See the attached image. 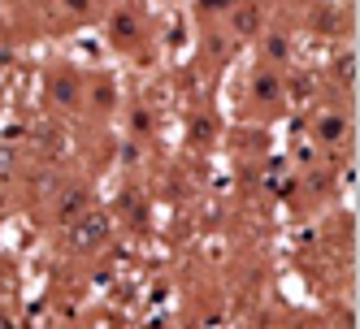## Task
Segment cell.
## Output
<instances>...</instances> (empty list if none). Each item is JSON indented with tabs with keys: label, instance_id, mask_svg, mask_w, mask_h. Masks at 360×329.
<instances>
[{
	"label": "cell",
	"instance_id": "6da1fadb",
	"mask_svg": "<svg viewBox=\"0 0 360 329\" xmlns=\"http://www.w3.org/2000/svg\"><path fill=\"white\" fill-rule=\"evenodd\" d=\"M109 234H113V221L105 213H83L70 225V247L74 251H96L100 243H109Z\"/></svg>",
	"mask_w": 360,
	"mask_h": 329
},
{
	"label": "cell",
	"instance_id": "7a4b0ae2",
	"mask_svg": "<svg viewBox=\"0 0 360 329\" xmlns=\"http://www.w3.org/2000/svg\"><path fill=\"white\" fill-rule=\"evenodd\" d=\"M87 208H91L87 191H83V187H74V191H65V195H61V204H57V217H61V221H74V217H83Z\"/></svg>",
	"mask_w": 360,
	"mask_h": 329
},
{
	"label": "cell",
	"instance_id": "3957f363",
	"mask_svg": "<svg viewBox=\"0 0 360 329\" xmlns=\"http://www.w3.org/2000/svg\"><path fill=\"white\" fill-rule=\"evenodd\" d=\"M48 95H53V105H79V83H74L70 74H57V79L48 83Z\"/></svg>",
	"mask_w": 360,
	"mask_h": 329
},
{
	"label": "cell",
	"instance_id": "277c9868",
	"mask_svg": "<svg viewBox=\"0 0 360 329\" xmlns=\"http://www.w3.org/2000/svg\"><path fill=\"white\" fill-rule=\"evenodd\" d=\"M343 130H347V121H343V117H321V126H317V139H326V143H339V139H343Z\"/></svg>",
	"mask_w": 360,
	"mask_h": 329
},
{
	"label": "cell",
	"instance_id": "5b68a950",
	"mask_svg": "<svg viewBox=\"0 0 360 329\" xmlns=\"http://www.w3.org/2000/svg\"><path fill=\"white\" fill-rule=\"evenodd\" d=\"M135 35H139V27H135V18H122V13H117V18H113V39H117V43H122V39L131 43Z\"/></svg>",
	"mask_w": 360,
	"mask_h": 329
},
{
	"label": "cell",
	"instance_id": "8992f818",
	"mask_svg": "<svg viewBox=\"0 0 360 329\" xmlns=\"http://www.w3.org/2000/svg\"><path fill=\"white\" fill-rule=\"evenodd\" d=\"M13 173H18V147L0 143V178H13Z\"/></svg>",
	"mask_w": 360,
	"mask_h": 329
},
{
	"label": "cell",
	"instance_id": "52a82bcc",
	"mask_svg": "<svg viewBox=\"0 0 360 329\" xmlns=\"http://www.w3.org/2000/svg\"><path fill=\"white\" fill-rule=\"evenodd\" d=\"M252 91H256V100H278V79L274 74H261V79L252 83Z\"/></svg>",
	"mask_w": 360,
	"mask_h": 329
},
{
	"label": "cell",
	"instance_id": "ba28073f",
	"mask_svg": "<svg viewBox=\"0 0 360 329\" xmlns=\"http://www.w3.org/2000/svg\"><path fill=\"white\" fill-rule=\"evenodd\" d=\"M256 22H261V13H256V9H239V13H235V31H239V35H252Z\"/></svg>",
	"mask_w": 360,
	"mask_h": 329
},
{
	"label": "cell",
	"instance_id": "9c48e42d",
	"mask_svg": "<svg viewBox=\"0 0 360 329\" xmlns=\"http://www.w3.org/2000/svg\"><path fill=\"white\" fill-rule=\"evenodd\" d=\"M191 139L195 143H209L213 139V117H191Z\"/></svg>",
	"mask_w": 360,
	"mask_h": 329
},
{
	"label": "cell",
	"instance_id": "30bf717a",
	"mask_svg": "<svg viewBox=\"0 0 360 329\" xmlns=\"http://www.w3.org/2000/svg\"><path fill=\"white\" fill-rule=\"evenodd\" d=\"M334 79H339V83H352V79H356V57H352V53L334 61Z\"/></svg>",
	"mask_w": 360,
	"mask_h": 329
},
{
	"label": "cell",
	"instance_id": "8fae6325",
	"mask_svg": "<svg viewBox=\"0 0 360 329\" xmlns=\"http://www.w3.org/2000/svg\"><path fill=\"white\" fill-rule=\"evenodd\" d=\"M65 9H70V13H87L91 0H65Z\"/></svg>",
	"mask_w": 360,
	"mask_h": 329
},
{
	"label": "cell",
	"instance_id": "7c38bea8",
	"mask_svg": "<svg viewBox=\"0 0 360 329\" xmlns=\"http://www.w3.org/2000/svg\"><path fill=\"white\" fill-rule=\"evenodd\" d=\"M269 57H287V39H269Z\"/></svg>",
	"mask_w": 360,
	"mask_h": 329
},
{
	"label": "cell",
	"instance_id": "4fadbf2b",
	"mask_svg": "<svg viewBox=\"0 0 360 329\" xmlns=\"http://www.w3.org/2000/svg\"><path fill=\"white\" fill-rule=\"evenodd\" d=\"M235 0H204V9H230Z\"/></svg>",
	"mask_w": 360,
	"mask_h": 329
},
{
	"label": "cell",
	"instance_id": "5bb4252c",
	"mask_svg": "<svg viewBox=\"0 0 360 329\" xmlns=\"http://www.w3.org/2000/svg\"><path fill=\"white\" fill-rule=\"evenodd\" d=\"M0 329H18V325H13V321H9L5 312H0Z\"/></svg>",
	"mask_w": 360,
	"mask_h": 329
}]
</instances>
